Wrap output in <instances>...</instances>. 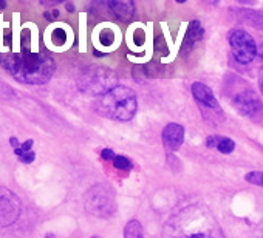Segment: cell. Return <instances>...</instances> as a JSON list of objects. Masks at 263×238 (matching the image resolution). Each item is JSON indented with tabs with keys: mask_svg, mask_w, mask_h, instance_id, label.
<instances>
[{
	"mask_svg": "<svg viewBox=\"0 0 263 238\" xmlns=\"http://www.w3.org/2000/svg\"><path fill=\"white\" fill-rule=\"evenodd\" d=\"M163 238H226L212 212L203 204H191L174 213L163 229Z\"/></svg>",
	"mask_w": 263,
	"mask_h": 238,
	"instance_id": "6da1fadb",
	"label": "cell"
},
{
	"mask_svg": "<svg viewBox=\"0 0 263 238\" xmlns=\"http://www.w3.org/2000/svg\"><path fill=\"white\" fill-rule=\"evenodd\" d=\"M0 65L16 81L31 85L48 82L56 68L54 61L50 56L31 51L0 54Z\"/></svg>",
	"mask_w": 263,
	"mask_h": 238,
	"instance_id": "7a4b0ae2",
	"label": "cell"
},
{
	"mask_svg": "<svg viewBox=\"0 0 263 238\" xmlns=\"http://www.w3.org/2000/svg\"><path fill=\"white\" fill-rule=\"evenodd\" d=\"M95 110L98 114L115 121H130L138 110L137 94L134 90L118 85L95 101Z\"/></svg>",
	"mask_w": 263,
	"mask_h": 238,
	"instance_id": "3957f363",
	"label": "cell"
},
{
	"mask_svg": "<svg viewBox=\"0 0 263 238\" xmlns=\"http://www.w3.org/2000/svg\"><path fill=\"white\" fill-rule=\"evenodd\" d=\"M116 84H118V77L115 71L104 67H88L82 70L78 76L79 90L98 97L118 87Z\"/></svg>",
	"mask_w": 263,
	"mask_h": 238,
	"instance_id": "277c9868",
	"label": "cell"
},
{
	"mask_svg": "<svg viewBox=\"0 0 263 238\" xmlns=\"http://www.w3.org/2000/svg\"><path fill=\"white\" fill-rule=\"evenodd\" d=\"M85 209L99 218H110L116 212L115 190L108 184L93 186L84 196Z\"/></svg>",
	"mask_w": 263,
	"mask_h": 238,
	"instance_id": "5b68a950",
	"label": "cell"
},
{
	"mask_svg": "<svg viewBox=\"0 0 263 238\" xmlns=\"http://www.w3.org/2000/svg\"><path fill=\"white\" fill-rule=\"evenodd\" d=\"M229 45L232 48L234 57L240 64H249L257 54V45L251 34L243 30H232L229 33Z\"/></svg>",
	"mask_w": 263,
	"mask_h": 238,
	"instance_id": "8992f818",
	"label": "cell"
},
{
	"mask_svg": "<svg viewBox=\"0 0 263 238\" xmlns=\"http://www.w3.org/2000/svg\"><path fill=\"white\" fill-rule=\"evenodd\" d=\"M22 204L14 192L7 187H0V227L11 226L21 216Z\"/></svg>",
	"mask_w": 263,
	"mask_h": 238,
	"instance_id": "52a82bcc",
	"label": "cell"
},
{
	"mask_svg": "<svg viewBox=\"0 0 263 238\" xmlns=\"http://www.w3.org/2000/svg\"><path fill=\"white\" fill-rule=\"evenodd\" d=\"M235 108L240 114L252 119V121H261L263 119V102L254 91H243L234 101Z\"/></svg>",
	"mask_w": 263,
	"mask_h": 238,
	"instance_id": "ba28073f",
	"label": "cell"
},
{
	"mask_svg": "<svg viewBox=\"0 0 263 238\" xmlns=\"http://www.w3.org/2000/svg\"><path fill=\"white\" fill-rule=\"evenodd\" d=\"M161 140H163L166 150H169V152L178 150L184 141V127L180 124H175V123L167 124L163 130Z\"/></svg>",
	"mask_w": 263,
	"mask_h": 238,
	"instance_id": "9c48e42d",
	"label": "cell"
},
{
	"mask_svg": "<svg viewBox=\"0 0 263 238\" xmlns=\"http://www.w3.org/2000/svg\"><path fill=\"white\" fill-rule=\"evenodd\" d=\"M192 94L195 97V101L208 111V110H215V111H220V105L212 93V90L201 84V82H194L192 84Z\"/></svg>",
	"mask_w": 263,
	"mask_h": 238,
	"instance_id": "30bf717a",
	"label": "cell"
},
{
	"mask_svg": "<svg viewBox=\"0 0 263 238\" xmlns=\"http://www.w3.org/2000/svg\"><path fill=\"white\" fill-rule=\"evenodd\" d=\"M206 146L209 149H217L220 153H232L234 149H235V143L229 138H224V136H218V135H214V136H208L206 140Z\"/></svg>",
	"mask_w": 263,
	"mask_h": 238,
	"instance_id": "8fae6325",
	"label": "cell"
},
{
	"mask_svg": "<svg viewBox=\"0 0 263 238\" xmlns=\"http://www.w3.org/2000/svg\"><path fill=\"white\" fill-rule=\"evenodd\" d=\"M108 8L115 13V16H118L119 19H130L135 13V5L132 2H108Z\"/></svg>",
	"mask_w": 263,
	"mask_h": 238,
	"instance_id": "7c38bea8",
	"label": "cell"
},
{
	"mask_svg": "<svg viewBox=\"0 0 263 238\" xmlns=\"http://www.w3.org/2000/svg\"><path fill=\"white\" fill-rule=\"evenodd\" d=\"M203 34H204V30H203L201 24H200V22H197V21L191 22V24H189V27H187L186 42H184V44L187 45V48H191L194 44H197L198 41H201V39H203Z\"/></svg>",
	"mask_w": 263,
	"mask_h": 238,
	"instance_id": "4fadbf2b",
	"label": "cell"
},
{
	"mask_svg": "<svg viewBox=\"0 0 263 238\" xmlns=\"http://www.w3.org/2000/svg\"><path fill=\"white\" fill-rule=\"evenodd\" d=\"M124 238H144L143 226L138 220H132L124 227Z\"/></svg>",
	"mask_w": 263,
	"mask_h": 238,
	"instance_id": "5bb4252c",
	"label": "cell"
},
{
	"mask_svg": "<svg viewBox=\"0 0 263 238\" xmlns=\"http://www.w3.org/2000/svg\"><path fill=\"white\" fill-rule=\"evenodd\" d=\"M113 166L116 167V169H121V170H130L132 169V161L128 160V158H125V156H115V160H113Z\"/></svg>",
	"mask_w": 263,
	"mask_h": 238,
	"instance_id": "9a60e30c",
	"label": "cell"
},
{
	"mask_svg": "<svg viewBox=\"0 0 263 238\" xmlns=\"http://www.w3.org/2000/svg\"><path fill=\"white\" fill-rule=\"evenodd\" d=\"M245 180H246L248 183L254 184V186L263 187V172H249V173L245 176Z\"/></svg>",
	"mask_w": 263,
	"mask_h": 238,
	"instance_id": "2e32d148",
	"label": "cell"
},
{
	"mask_svg": "<svg viewBox=\"0 0 263 238\" xmlns=\"http://www.w3.org/2000/svg\"><path fill=\"white\" fill-rule=\"evenodd\" d=\"M33 144H34V143H33V140H28V141H25V143H24V144H21L17 149H14L16 155H17L19 158H22L24 155H27V153H31V152H33V150H31V149H33Z\"/></svg>",
	"mask_w": 263,
	"mask_h": 238,
	"instance_id": "e0dca14e",
	"label": "cell"
},
{
	"mask_svg": "<svg viewBox=\"0 0 263 238\" xmlns=\"http://www.w3.org/2000/svg\"><path fill=\"white\" fill-rule=\"evenodd\" d=\"M13 96H14V91H13L5 82L0 81V99H2V101H7V99H11Z\"/></svg>",
	"mask_w": 263,
	"mask_h": 238,
	"instance_id": "ac0fdd59",
	"label": "cell"
},
{
	"mask_svg": "<svg viewBox=\"0 0 263 238\" xmlns=\"http://www.w3.org/2000/svg\"><path fill=\"white\" fill-rule=\"evenodd\" d=\"M101 156H102L104 160H111V161H113L116 155L113 153V150H111V149H104V150L101 152Z\"/></svg>",
	"mask_w": 263,
	"mask_h": 238,
	"instance_id": "d6986e66",
	"label": "cell"
},
{
	"mask_svg": "<svg viewBox=\"0 0 263 238\" xmlns=\"http://www.w3.org/2000/svg\"><path fill=\"white\" fill-rule=\"evenodd\" d=\"M252 238H263V221L255 227V230L252 232Z\"/></svg>",
	"mask_w": 263,
	"mask_h": 238,
	"instance_id": "ffe728a7",
	"label": "cell"
},
{
	"mask_svg": "<svg viewBox=\"0 0 263 238\" xmlns=\"http://www.w3.org/2000/svg\"><path fill=\"white\" fill-rule=\"evenodd\" d=\"M258 85H260V91L263 94V70L260 71V77H258Z\"/></svg>",
	"mask_w": 263,
	"mask_h": 238,
	"instance_id": "44dd1931",
	"label": "cell"
},
{
	"mask_svg": "<svg viewBox=\"0 0 263 238\" xmlns=\"http://www.w3.org/2000/svg\"><path fill=\"white\" fill-rule=\"evenodd\" d=\"M59 16V13L58 11H53V14H50V13H45V17L47 19H56Z\"/></svg>",
	"mask_w": 263,
	"mask_h": 238,
	"instance_id": "7402d4cb",
	"label": "cell"
},
{
	"mask_svg": "<svg viewBox=\"0 0 263 238\" xmlns=\"http://www.w3.org/2000/svg\"><path fill=\"white\" fill-rule=\"evenodd\" d=\"M47 238H54V236H53V233H48V235H47Z\"/></svg>",
	"mask_w": 263,
	"mask_h": 238,
	"instance_id": "603a6c76",
	"label": "cell"
},
{
	"mask_svg": "<svg viewBox=\"0 0 263 238\" xmlns=\"http://www.w3.org/2000/svg\"><path fill=\"white\" fill-rule=\"evenodd\" d=\"M91 238H101V236H91Z\"/></svg>",
	"mask_w": 263,
	"mask_h": 238,
	"instance_id": "cb8c5ba5",
	"label": "cell"
}]
</instances>
